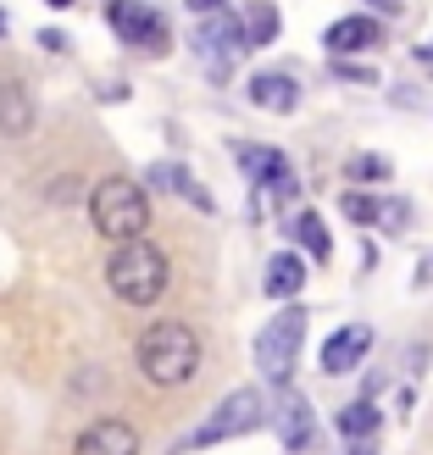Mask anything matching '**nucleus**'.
Wrapping results in <instances>:
<instances>
[{"mask_svg":"<svg viewBox=\"0 0 433 455\" xmlns=\"http://www.w3.org/2000/svg\"><path fill=\"white\" fill-rule=\"evenodd\" d=\"M200 361H206V350H200V333L184 316H156L140 333V345H133V367L156 389H184V383H195Z\"/></svg>","mask_w":433,"mask_h":455,"instance_id":"1","label":"nucleus"},{"mask_svg":"<svg viewBox=\"0 0 433 455\" xmlns=\"http://www.w3.org/2000/svg\"><path fill=\"white\" fill-rule=\"evenodd\" d=\"M167 283H172V261H167V250L150 244V239H128L106 256V289L117 294L123 306L145 311L167 294Z\"/></svg>","mask_w":433,"mask_h":455,"instance_id":"2","label":"nucleus"},{"mask_svg":"<svg viewBox=\"0 0 433 455\" xmlns=\"http://www.w3.org/2000/svg\"><path fill=\"white\" fill-rule=\"evenodd\" d=\"M89 222H95V234L111 239V244L145 239V228H150L145 184H133V178H100V184L89 189Z\"/></svg>","mask_w":433,"mask_h":455,"instance_id":"3","label":"nucleus"},{"mask_svg":"<svg viewBox=\"0 0 433 455\" xmlns=\"http://www.w3.org/2000/svg\"><path fill=\"white\" fill-rule=\"evenodd\" d=\"M306 323H311V316L301 306H284L278 316L261 323V333H256V367H261V378L272 383V389H284V383L294 378V361H301V350H306Z\"/></svg>","mask_w":433,"mask_h":455,"instance_id":"4","label":"nucleus"},{"mask_svg":"<svg viewBox=\"0 0 433 455\" xmlns=\"http://www.w3.org/2000/svg\"><path fill=\"white\" fill-rule=\"evenodd\" d=\"M261 422H267L261 389H234V395H228L217 411L189 434V450H212V444H222V439H245V434H256Z\"/></svg>","mask_w":433,"mask_h":455,"instance_id":"5","label":"nucleus"},{"mask_svg":"<svg viewBox=\"0 0 433 455\" xmlns=\"http://www.w3.org/2000/svg\"><path fill=\"white\" fill-rule=\"evenodd\" d=\"M106 22H111V34H117L128 51H145V56H162L167 44H172V22L145 6V0H111L106 6Z\"/></svg>","mask_w":433,"mask_h":455,"instance_id":"6","label":"nucleus"},{"mask_svg":"<svg viewBox=\"0 0 433 455\" xmlns=\"http://www.w3.org/2000/svg\"><path fill=\"white\" fill-rule=\"evenodd\" d=\"M73 455H140V427L123 417H95L73 439Z\"/></svg>","mask_w":433,"mask_h":455,"instance_id":"7","label":"nucleus"},{"mask_svg":"<svg viewBox=\"0 0 433 455\" xmlns=\"http://www.w3.org/2000/svg\"><path fill=\"white\" fill-rule=\"evenodd\" d=\"M367 350H373V328L367 323L339 328V333H328V345H323V372L328 378H345V372H356L361 361H367Z\"/></svg>","mask_w":433,"mask_h":455,"instance_id":"8","label":"nucleus"},{"mask_svg":"<svg viewBox=\"0 0 433 455\" xmlns=\"http://www.w3.org/2000/svg\"><path fill=\"white\" fill-rule=\"evenodd\" d=\"M0 133L6 140H28L34 133V95L17 73H0Z\"/></svg>","mask_w":433,"mask_h":455,"instance_id":"9","label":"nucleus"},{"mask_svg":"<svg viewBox=\"0 0 433 455\" xmlns=\"http://www.w3.org/2000/svg\"><path fill=\"white\" fill-rule=\"evenodd\" d=\"M301 289H306V256H301V250H278V256L267 261V272H261V294L289 306Z\"/></svg>","mask_w":433,"mask_h":455,"instance_id":"10","label":"nucleus"},{"mask_svg":"<svg viewBox=\"0 0 433 455\" xmlns=\"http://www.w3.org/2000/svg\"><path fill=\"white\" fill-rule=\"evenodd\" d=\"M195 44H200V51H206V56H239L245 51V22L239 17H228V12H212V17H200V28H195Z\"/></svg>","mask_w":433,"mask_h":455,"instance_id":"11","label":"nucleus"},{"mask_svg":"<svg viewBox=\"0 0 433 455\" xmlns=\"http://www.w3.org/2000/svg\"><path fill=\"white\" fill-rule=\"evenodd\" d=\"M239 167L256 178L267 195H278V200H289V195H294V167L284 162L278 150H239Z\"/></svg>","mask_w":433,"mask_h":455,"instance_id":"12","label":"nucleus"},{"mask_svg":"<svg viewBox=\"0 0 433 455\" xmlns=\"http://www.w3.org/2000/svg\"><path fill=\"white\" fill-rule=\"evenodd\" d=\"M323 44L333 56H350V51H378L383 44V22L378 17H339L333 28L323 34Z\"/></svg>","mask_w":433,"mask_h":455,"instance_id":"13","label":"nucleus"},{"mask_svg":"<svg viewBox=\"0 0 433 455\" xmlns=\"http://www.w3.org/2000/svg\"><path fill=\"white\" fill-rule=\"evenodd\" d=\"M272 427H278V439H284V450H311V439H317V417H311V405L306 400H284L278 411H272Z\"/></svg>","mask_w":433,"mask_h":455,"instance_id":"14","label":"nucleus"},{"mask_svg":"<svg viewBox=\"0 0 433 455\" xmlns=\"http://www.w3.org/2000/svg\"><path fill=\"white\" fill-rule=\"evenodd\" d=\"M250 100H256L261 111L289 117V111L301 106V84H294L289 73H256V78H250Z\"/></svg>","mask_w":433,"mask_h":455,"instance_id":"15","label":"nucleus"},{"mask_svg":"<svg viewBox=\"0 0 433 455\" xmlns=\"http://www.w3.org/2000/svg\"><path fill=\"white\" fill-rule=\"evenodd\" d=\"M333 427H339V434H345L350 444H367V439L378 434V427H383V411H378L373 400H350V405H339Z\"/></svg>","mask_w":433,"mask_h":455,"instance_id":"16","label":"nucleus"},{"mask_svg":"<svg viewBox=\"0 0 433 455\" xmlns=\"http://www.w3.org/2000/svg\"><path fill=\"white\" fill-rule=\"evenodd\" d=\"M289 239L301 244L311 261H328L333 256V239H328V228H323V217H317V212H294L289 217Z\"/></svg>","mask_w":433,"mask_h":455,"instance_id":"17","label":"nucleus"},{"mask_svg":"<svg viewBox=\"0 0 433 455\" xmlns=\"http://www.w3.org/2000/svg\"><path fill=\"white\" fill-rule=\"evenodd\" d=\"M150 178H156L162 189H178L195 212H212V195L195 184V172H189V167H178V162H156V167H150Z\"/></svg>","mask_w":433,"mask_h":455,"instance_id":"18","label":"nucleus"},{"mask_svg":"<svg viewBox=\"0 0 433 455\" xmlns=\"http://www.w3.org/2000/svg\"><path fill=\"white\" fill-rule=\"evenodd\" d=\"M245 39H250V44H272V39H278V6H267V0H261V6H250Z\"/></svg>","mask_w":433,"mask_h":455,"instance_id":"19","label":"nucleus"},{"mask_svg":"<svg viewBox=\"0 0 433 455\" xmlns=\"http://www.w3.org/2000/svg\"><path fill=\"white\" fill-rule=\"evenodd\" d=\"M339 206H345L350 222H367V228L378 222V200H373V195H361V189H345V200H339Z\"/></svg>","mask_w":433,"mask_h":455,"instance_id":"20","label":"nucleus"},{"mask_svg":"<svg viewBox=\"0 0 433 455\" xmlns=\"http://www.w3.org/2000/svg\"><path fill=\"white\" fill-rule=\"evenodd\" d=\"M378 178H389V162H383V156H356L350 162V184H378Z\"/></svg>","mask_w":433,"mask_h":455,"instance_id":"21","label":"nucleus"},{"mask_svg":"<svg viewBox=\"0 0 433 455\" xmlns=\"http://www.w3.org/2000/svg\"><path fill=\"white\" fill-rule=\"evenodd\" d=\"M333 73H339V78H356V84H373V67H361V61H350V56H333Z\"/></svg>","mask_w":433,"mask_h":455,"instance_id":"22","label":"nucleus"},{"mask_svg":"<svg viewBox=\"0 0 433 455\" xmlns=\"http://www.w3.org/2000/svg\"><path fill=\"white\" fill-rule=\"evenodd\" d=\"M184 6H189L195 17H212V12H222V0H184Z\"/></svg>","mask_w":433,"mask_h":455,"instance_id":"23","label":"nucleus"},{"mask_svg":"<svg viewBox=\"0 0 433 455\" xmlns=\"http://www.w3.org/2000/svg\"><path fill=\"white\" fill-rule=\"evenodd\" d=\"M417 61H422V67H433V44H417Z\"/></svg>","mask_w":433,"mask_h":455,"instance_id":"24","label":"nucleus"},{"mask_svg":"<svg viewBox=\"0 0 433 455\" xmlns=\"http://www.w3.org/2000/svg\"><path fill=\"white\" fill-rule=\"evenodd\" d=\"M373 6H389V0H373Z\"/></svg>","mask_w":433,"mask_h":455,"instance_id":"25","label":"nucleus"},{"mask_svg":"<svg viewBox=\"0 0 433 455\" xmlns=\"http://www.w3.org/2000/svg\"><path fill=\"white\" fill-rule=\"evenodd\" d=\"M51 6H67V0H51Z\"/></svg>","mask_w":433,"mask_h":455,"instance_id":"26","label":"nucleus"}]
</instances>
